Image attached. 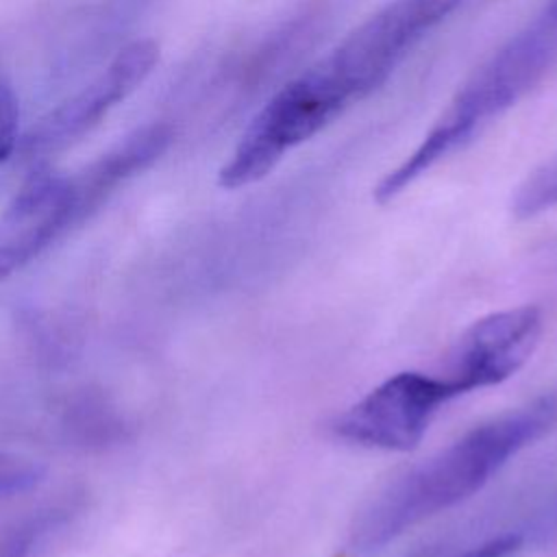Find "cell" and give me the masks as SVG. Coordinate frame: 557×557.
<instances>
[{"label":"cell","instance_id":"277c9868","mask_svg":"<svg viewBox=\"0 0 557 557\" xmlns=\"http://www.w3.org/2000/svg\"><path fill=\"white\" fill-rule=\"evenodd\" d=\"M461 0H389L346 35L318 65L346 102H359L381 87L403 57Z\"/></svg>","mask_w":557,"mask_h":557},{"label":"cell","instance_id":"8992f818","mask_svg":"<svg viewBox=\"0 0 557 557\" xmlns=\"http://www.w3.org/2000/svg\"><path fill=\"white\" fill-rule=\"evenodd\" d=\"M544 318L535 305L494 311L472 322L444 363L453 396L492 387L513 376L535 352Z\"/></svg>","mask_w":557,"mask_h":557},{"label":"cell","instance_id":"6da1fadb","mask_svg":"<svg viewBox=\"0 0 557 557\" xmlns=\"http://www.w3.org/2000/svg\"><path fill=\"white\" fill-rule=\"evenodd\" d=\"M557 426V383L492 418L392 481L355 520L350 548L379 550L420 522L474 496L524 446Z\"/></svg>","mask_w":557,"mask_h":557},{"label":"cell","instance_id":"52a82bcc","mask_svg":"<svg viewBox=\"0 0 557 557\" xmlns=\"http://www.w3.org/2000/svg\"><path fill=\"white\" fill-rule=\"evenodd\" d=\"M159 46L152 39H137L124 46L104 74L74 98L48 113L26 137V148L57 150L94 128L117 102L128 98L154 70Z\"/></svg>","mask_w":557,"mask_h":557},{"label":"cell","instance_id":"7a4b0ae2","mask_svg":"<svg viewBox=\"0 0 557 557\" xmlns=\"http://www.w3.org/2000/svg\"><path fill=\"white\" fill-rule=\"evenodd\" d=\"M557 61V0L516 33L450 100L418 148L374 187L379 205L392 202L437 161L463 146L483 124L518 102Z\"/></svg>","mask_w":557,"mask_h":557},{"label":"cell","instance_id":"9c48e42d","mask_svg":"<svg viewBox=\"0 0 557 557\" xmlns=\"http://www.w3.org/2000/svg\"><path fill=\"white\" fill-rule=\"evenodd\" d=\"M172 144L168 124H150L124 137L113 150L70 178L76 222L89 215L120 183L150 168Z\"/></svg>","mask_w":557,"mask_h":557},{"label":"cell","instance_id":"7c38bea8","mask_svg":"<svg viewBox=\"0 0 557 557\" xmlns=\"http://www.w3.org/2000/svg\"><path fill=\"white\" fill-rule=\"evenodd\" d=\"M520 548H522L520 533H503L498 537H492V540L466 550L459 557H513Z\"/></svg>","mask_w":557,"mask_h":557},{"label":"cell","instance_id":"ba28073f","mask_svg":"<svg viewBox=\"0 0 557 557\" xmlns=\"http://www.w3.org/2000/svg\"><path fill=\"white\" fill-rule=\"evenodd\" d=\"M76 222L70 178L33 172L0 213V283Z\"/></svg>","mask_w":557,"mask_h":557},{"label":"cell","instance_id":"3957f363","mask_svg":"<svg viewBox=\"0 0 557 557\" xmlns=\"http://www.w3.org/2000/svg\"><path fill=\"white\" fill-rule=\"evenodd\" d=\"M348 102L315 63L287 83L255 115L218 174L224 189H239L261 181L298 144L331 124Z\"/></svg>","mask_w":557,"mask_h":557},{"label":"cell","instance_id":"30bf717a","mask_svg":"<svg viewBox=\"0 0 557 557\" xmlns=\"http://www.w3.org/2000/svg\"><path fill=\"white\" fill-rule=\"evenodd\" d=\"M20 139V102L17 96L0 72V163L7 161Z\"/></svg>","mask_w":557,"mask_h":557},{"label":"cell","instance_id":"5b68a950","mask_svg":"<svg viewBox=\"0 0 557 557\" xmlns=\"http://www.w3.org/2000/svg\"><path fill=\"white\" fill-rule=\"evenodd\" d=\"M453 398L442 376L398 372L342 411L333 433L366 448L409 453L422 442L440 407Z\"/></svg>","mask_w":557,"mask_h":557},{"label":"cell","instance_id":"8fae6325","mask_svg":"<svg viewBox=\"0 0 557 557\" xmlns=\"http://www.w3.org/2000/svg\"><path fill=\"white\" fill-rule=\"evenodd\" d=\"M44 474V468L15 457H0V500L33 487Z\"/></svg>","mask_w":557,"mask_h":557}]
</instances>
